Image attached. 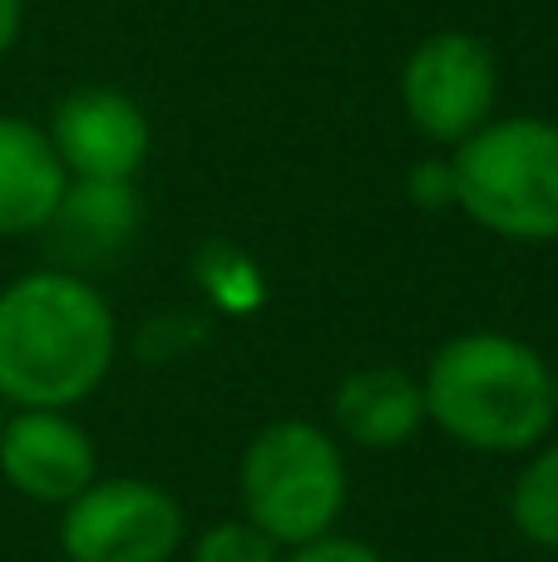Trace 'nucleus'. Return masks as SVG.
<instances>
[{"mask_svg":"<svg viewBox=\"0 0 558 562\" xmlns=\"http://www.w3.org/2000/svg\"><path fill=\"white\" fill-rule=\"evenodd\" d=\"M198 281H203L208 296L227 311H247L263 301V277H257V267L227 243H213L198 252Z\"/></svg>","mask_w":558,"mask_h":562,"instance_id":"obj_13","label":"nucleus"},{"mask_svg":"<svg viewBox=\"0 0 558 562\" xmlns=\"http://www.w3.org/2000/svg\"><path fill=\"white\" fill-rule=\"evenodd\" d=\"M494 99H500V65L480 35L465 30L425 35L401 65V109L415 134L431 144H465L494 119Z\"/></svg>","mask_w":558,"mask_h":562,"instance_id":"obj_6","label":"nucleus"},{"mask_svg":"<svg viewBox=\"0 0 558 562\" xmlns=\"http://www.w3.org/2000/svg\"><path fill=\"white\" fill-rule=\"evenodd\" d=\"M510 524L524 543L558 553V439H544L510 484Z\"/></svg>","mask_w":558,"mask_h":562,"instance_id":"obj_12","label":"nucleus"},{"mask_svg":"<svg viewBox=\"0 0 558 562\" xmlns=\"http://www.w3.org/2000/svg\"><path fill=\"white\" fill-rule=\"evenodd\" d=\"M455 207L500 243H558V124L510 114L475 128L450 154Z\"/></svg>","mask_w":558,"mask_h":562,"instance_id":"obj_3","label":"nucleus"},{"mask_svg":"<svg viewBox=\"0 0 558 562\" xmlns=\"http://www.w3.org/2000/svg\"><path fill=\"white\" fill-rule=\"evenodd\" d=\"M45 134L65 173L89 178V183H134V173L148 158V144H154V128H148L138 99L104 85L75 89L59 99Z\"/></svg>","mask_w":558,"mask_h":562,"instance_id":"obj_7","label":"nucleus"},{"mask_svg":"<svg viewBox=\"0 0 558 562\" xmlns=\"http://www.w3.org/2000/svg\"><path fill=\"white\" fill-rule=\"evenodd\" d=\"M119 321L94 281L40 267L0 286V405L75 409L104 385Z\"/></svg>","mask_w":558,"mask_h":562,"instance_id":"obj_1","label":"nucleus"},{"mask_svg":"<svg viewBox=\"0 0 558 562\" xmlns=\"http://www.w3.org/2000/svg\"><path fill=\"white\" fill-rule=\"evenodd\" d=\"M45 233H49V247H55L59 267L85 277V267L109 262V257L124 252V243L138 233L134 183H89V178H69L55 217L45 223Z\"/></svg>","mask_w":558,"mask_h":562,"instance_id":"obj_11","label":"nucleus"},{"mask_svg":"<svg viewBox=\"0 0 558 562\" xmlns=\"http://www.w3.org/2000/svg\"><path fill=\"white\" fill-rule=\"evenodd\" d=\"M0 425H5V405H0Z\"/></svg>","mask_w":558,"mask_h":562,"instance_id":"obj_19","label":"nucleus"},{"mask_svg":"<svg viewBox=\"0 0 558 562\" xmlns=\"http://www.w3.org/2000/svg\"><path fill=\"white\" fill-rule=\"evenodd\" d=\"M405 188L421 207H455V168L450 158H421L405 173Z\"/></svg>","mask_w":558,"mask_h":562,"instance_id":"obj_15","label":"nucleus"},{"mask_svg":"<svg viewBox=\"0 0 558 562\" xmlns=\"http://www.w3.org/2000/svg\"><path fill=\"white\" fill-rule=\"evenodd\" d=\"M425 419L475 454H534L554 439V370L529 340L504 330H460L421 375Z\"/></svg>","mask_w":558,"mask_h":562,"instance_id":"obj_2","label":"nucleus"},{"mask_svg":"<svg viewBox=\"0 0 558 562\" xmlns=\"http://www.w3.org/2000/svg\"><path fill=\"white\" fill-rule=\"evenodd\" d=\"M0 474L30 504L65 508L99 479V454L69 409H15L0 425Z\"/></svg>","mask_w":558,"mask_h":562,"instance_id":"obj_8","label":"nucleus"},{"mask_svg":"<svg viewBox=\"0 0 558 562\" xmlns=\"http://www.w3.org/2000/svg\"><path fill=\"white\" fill-rule=\"evenodd\" d=\"M188 562H282V548L247 518H223L193 538Z\"/></svg>","mask_w":558,"mask_h":562,"instance_id":"obj_14","label":"nucleus"},{"mask_svg":"<svg viewBox=\"0 0 558 562\" xmlns=\"http://www.w3.org/2000/svg\"><path fill=\"white\" fill-rule=\"evenodd\" d=\"M549 370H554V405H558V360H549Z\"/></svg>","mask_w":558,"mask_h":562,"instance_id":"obj_18","label":"nucleus"},{"mask_svg":"<svg viewBox=\"0 0 558 562\" xmlns=\"http://www.w3.org/2000/svg\"><path fill=\"white\" fill-rule=\"evenodd\" d=\"M332 419L346 445L371 449V454L411 445L431 425L421 380L405 375L401 366H361L351 375H342V385L332 395Z\"/></svg>","mask_w":558,"mask_h":562,"instance_id":"obj_9","label":"nucleus"},{"mask_svg":"<svg viewBox=\"0 0 558 562\" xmlns=\"http://www.w3.org/2000/svg\"><path fill=\"white\" fill-rule=\"evenodd\" d=\"M183 538V504L154 479H94L59 508V553L69 562H174Z\"/></svg>","mask_w":558,"mask_h":562,"instance_id":"obj_5","label":"nucleus"},{"mask_svg":"<svg viewBox=\"0 0 558 562\" xmlns=\"http://www.w3.org/2000/svg\"><path fill=\"white\" fill-rule=\"evenodd\" d=\"M69 173L45 128L20 114H0V237L45 233Z\"/></svg>","mask_w":558,"mask_h":562,"instance_id":"obj_10","label":"nucleus"},{"mask_svg":"<svg viewBox=\"0 0 558 562\" xmlns=\"http://www.w3.org/2000/svg\"><path fill=\"white\" fill-rule=\"evenodd\" d=\"M20 25H25V0H0V59L15 49Z\"/></svg>","mask_w":558,"mask_h":562,"instance_id":"obj_17","label":"nucleus"},{"mask_svg":"<svg viewBox=\"0 0 558 562\" xmlns=\"http://www.w3.org/2000/svg\"><path fill=\"white\" fill-rule=\"evenodd\" d=\"M282 562H386L376 553L371 543H361V538H346V533H326L316 538V543H302L292 548Z\"/></svg>","mask_w":558,"mask_h":562,"instance_id":"obj_16","label":"nucleus"},{"mask_svg":"<svg viewBox=\"0 0 558 562\" xmlns=\"http://www.w3.org/2000/svg\"><path fill=\"white\" fill-rule=\"evenodd\" d=\"M243 518L277 548H302L336 533L346 514V454L312 419H272L243 449L237 464Z\"/></svg>","mask_w":558,"mask_h":562,"instance_id":"obj_4","label":"nucleus"}]
</instances>
